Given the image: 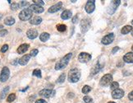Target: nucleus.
<instances>
[{
	"label": "nucleus",
	"mask_w": 133,
	"mask_h": 103,
	"mask_svg": "<svg viewBox=\"0 0 133 103\" xmlns=\"http://www.w3.org/2000/svg\"><path fill=\"white\" fill-rule=\"evenodd\" d=\"M72 54L69 53V54H68V55H66L63 58H62V59L55 64V69L60 70V69L64 68L68 64L71 58H72Z\"/></svg>",
	"instance_id": "1"
},
{
	"label": "nucleus",
	"mask_w": 133,
	"mask_h": 103,
	"mask_svg": "<svg viewBox=\"0 0 133 103\" xmlns=\"http://www.w3.org/2000/svg\"><path fill=\"white\" fill-rule=\"evenodd\" d=\"M81 78V71L78 68H72L68 72V81L70 82H77Z\"/></svg>",
	"instance_id": "2"
},
{
	"label": "nucleus",
	"mask_w": 133,
	"mask_h": 103,
	"mask_svg": "<svg viewBox=\"0 0 133 103\" xmlns=\"http://www.w3.org/2000/svg\"><path fill=\"white\" fill-rule=\"evenodd\" d=\"M32 18V12L30 8H25L19 13V18L22 21H28Z\"/></svg>",
	"instance_id": "3"
},
{
	"label": "nucleus",
	"mask_w": 133,
	"mask_h": 103,
	"mask_svg": "<svg viewBox=\"0 0 133 103\" xmlns=\"http://www.w3.org/2000/svg\"><path fill=\"white\" fill-rule=\"evenodd\" d=\"M112 82H113V76H112L111 74L108 73L101 78L100 81H99V84L103 87H108L109 85H110Z\"/></svg>",
	"instance_id": "4"
},
{
	"label": "nucleus",
	"mask_w": 133,
	"mask_h": 103,
	"mask_svg": "<svg viewBox=\"0 0 133 103\" xmlns=\"http://www.w3.org/2000/svg\"><path fill=\"white\" fill-rule=\"evenodd\" d=\"M10 76V70L7 67H3L2 71H1V74H0V81L2 82H6L8 78H9Z\"/></svg>",
	"instance_id": "5"
},
{
	"label": "nucleus",
	"mask_w": 133,
	"mask_h": 103,
	"mask_svg": "<svg viewBox=\"0 0 133 103\" xmlns=\"http://www.w3.org/2000/svg\"><path fill=\"white\" fill-rule=\"evenodd\" d=\"M81 32L85 33L87 31L89 30V28L90 27V19L89 18H86V19H83L81 22Z\"/></svg>",
	"instance_id": "6"
},
{
	"label": "nucleus",
	"mask_w": 133,
	"mask_h": 103,
	"mask_svg": "<svg viewBox=\"0 0 133 103\" xmlns=\"http://www.w3.org/2000/svg\"><path fill=\"white\" fill-rule=\"evenodd\" d=\"M91 59V55L88 53L86 52H81L78 56V60L81 62V63H87Z\"/></svg>",
	"instance_id": "7"
},
{
	"label": "nucleus",
	"mask_w": 133,
	"mask_h": 103,
	"mask_svg": "<svg viewBox=\"0 0 133 103\" xmlns=\"http://www.w3.org/2000/svg\"><path fill=\"white\" fill-rule=\"evenodd\" d=\"M114 40V34L113 33H109V34L106 35L105 36L103 37V39L101 40V42L103 45H109Z\"/></svg>",
	"instance_id": "8"
},
{
	"label": "nucleus",
	"mask_w": 133,
	"mask_h": 103,
	"mask_svg": "<svg viewBox=\"0 0 133 103\" xmlns=\"http://www.w3.org/2000/svg\"><path fill=\"white\" fill-rule=\"evenodd\" d=\"M55 93L54 91H52L51 89H43L40 91L39 95L41 97H44L45 98H49L51 96H53V94Z\"/></svg>",
	"instance_id": "9"
},
{
	"label": "nucleus",
	"mask_w": 133,
	"mask_h": 103,
	"mask_svg": "<svg viewBox=\"0 0 133 103\" xmlns=\"http://www.w3.org/2000/svg\"><path fill=\"white\" fill-rule=\"evenodd\" d=\"M120 3H121V1H119V0H118V1H112L111 2L110 6L109 7V10H108V12H109V14L114 13V12L116 11V9H117L118 7L120 5Z\"/></svg>",
	"instance_id": "10"
},
{
	"label": "nucleus",
	"mask_w": 133,
	"mask_h": 103,
	"mask_svg": "<svg viewBox=\"0 0 133 103\" xmlns=\"http://www.w3.org/2000/svg\"><path fill=\"white\" fill-rule=\"evenodd\" d=\"M85 9L87 13H92L95 9V4L94 1H88L86 4Z\"/></svg>",
	"instance_id": "11"
},
{
	"label": "nucleus",
	"mask_w": 133,
	"mask_h": 103,
	"mask_svg": "<svg viewBox=\"0 0 133 103\" xmlns=\"http://www.w3.org/2000/svg\"><path fill=\"white\" fill-rule=\"evenodd\" d=\"M123 96H124V91L120 88L113 90V92H112V97L113 99H120Z\"/></svg>",
	"instance_id": "12"
},
{
	"label": "nucleus",
	"mask_w": 133,
	"mask_h": 103,
	"mask_svg": "<svg viewBox=\"0 0 133 103\" xmlns=\"http://www.w3.org/2000/svg\"><path fill=\"white\" fill-rule=\"evenodd\" d=\"M62 7H63V3L62 2H59L57 3L54 5H53L52 7H50L49 8V12H50V13H53V12H56L58 11H59L60 9H62Z\"/></svg>",
	"instance_id": "13"
},
{
	"label": "nucleus",
	"mask_w": 133,
	"mask_h": 103,
	"mask_svg": "<svg viewBox=\"0 0 133 103\" xmlns=\"http://www.w3.org/2000/svg\"><path fill=\"white\" fill-rule=\"evenodd\" d=\"M26 36L29 39L34 40L38 36V31H37V30H35V29H29L26 31Z\"/></svg>",
	"instance_id": "14"
},
{
	"label": "nucleus",
	"mask_w": 133,
	"mask_h": 103,
	"mask_svg": "<svg viewBox=\"0 0 133 103\" xmlns=\"http://www.w3.org/2000/svg\"><path fill=\"white\" fill-rule=\"evenodd\" d=\"M29 8H30L32 12H35V13H42L44 12V7L39 5H36V4H32Z\"/></svg>",
	"instance_id": "15"
},
{
	"label": "nucleus",
	"mask_w": 133,
	"mask_h": 103,
	"mask_svg": "<svg viewBox=\"0 0 133 103\" xmlns=\"http://www.w3.org/2000/svg\"><path fill=\"white\" fill-rule=\"evenodd\" d=\"M123 60L124 62L128 64H132L133 63V52L127 53L125 55L123 56Z\"/></svg>",
	"instance_id": "16"
},
{
	"label": "nucleus",
	"mask_w": 133,
	"mask_h": 103,
	"mask_svg": "<svg viewBox=\"0 0 133 103\" xmlns=\"http://www.w3.org/2000/svg\"><path fill=\"white\" fill-rule=\"evenodd\" d=\"M29 47H30V45L29 44H22L20 46L17 48V53L22 55V54H24L25 52H26L28 50Z\"/></svg>",
	"instance_id": "17"
},
{
	"label": "nucleus",
	"mask_w": 133,
	"mask_h": 103,
	"mask_svg": "<svg viewBox=\"0 0 133 103\" xmlns=\"http://www.w3.org/2000/svg\"><path fill=\"white\" fill-rule=\"evenodd\" d=\"M30 59H31V55H25L19 59L18 63L21 65H26L28 64L29 60H30Z\"/></svg>",
	"instance_id": "18"
},
{
	"label": "nucleus",
	"mask_w": 133,
	"mask_h": 103,
	"mask_svg": "<svg viewBox=\"0 0 133 103\" xmlns=\"http://www.w3.org/2000/svg\"><path fill=\"white\" fill-rule=\"evenodd\" d=\"M72 12L70 10H64L61 14V18L63 20H68L69 18H72Z\"/></svg>",
	"instance_id": "19"
},
{
	"label": "nucleus",
	"mask_w": 133,
	"mask_h": 103,
	"mask_svg": "<svg viewBox=\"0 0 133 103\" xmlns=\"http://www.w3.org/2000/svg\"><path fill=\"white\" fill-rule=\"evenodd\" d=\"M42 22V18L39 16H35L30 20V23L32 25H39Z\"/></svg>",
	"instance_id": "20"
},
{
	"label": "nucleus",
	"mask_w": 133,
	"mask_h": 103,
	"mask_svg": "<svg viewBox=\"0 0 133 103\" xmlns=\"http://www.w3.org/2000/svg\"><path fill=\"white\" fill-rule=\"evenodd\" d=\"M15 19L12 18V16H7L5 19H4V24L7 25V26H12L15 23Z\"/></svg>",
	"instance_id": "21"
},
{
	"label": "nucleus",
	"mask_w": 133,
	"mask_h": 103,
	"mask_svg": "<svg viewBox=\"0 0 133 103\" xmlns=\"http://www.w3.org/2000/svg\"><path fill=\"white\" fill-rule=\"evenodd\" d=\"M49 37H50V35H49V33L43 32V33H41L40 36V40L41 41H43V42H45V41H47L49 39Z\"/></svg>",
	"instance_id": "22"
},
{
	"label": "nucleus",
	"mask_w": 133,
	"mask_h": 103,
	"mask_svg": "<svg viewBox=\"0 0 133 103\" xmlns=\"http://www.w3.org/2000/svg\"><path fill=\"white\" fill-rule=\"evenodd\" d=\"M132 27L131 26H125V27H123L122 28V30H121V33L123 35H126V34H128L129 32H131L132 31Z\"/></svg>",
	"instance_id": "23"
},
{
	"label": "nucleus",
	"mask_w": 133,
	"mask_h": 103,
	"mask_svg": "<svg viewBox=\"0 0 133 103\" xmlns=\"http://www.w3.org/2000/svg\"><path fill=\"white\" fill-rule=\"evenodd\" d=\"M9 89H10V88L8 86L5 87V88H4L2 90L1 93H0V98H1V99H4V98H5L6 96H7V92H8V91H9Z\"/></svg>",
	"instance_id": "24"
},
{
	"label": "nucleus",
	"mask_w": 133,
	"mask_h": 103,
	"mask_svg": "<svg viewBox=\"0 0 133 103\" xmlns=\"http://www.w3.org/2000/svg\"><path fill=\"white\" fill-rule=\"evenodd\" d=\"M102 68V66L99 64H97L95 65V67L94 68H92V71H91V75H94V74H96L97 73H99L100 71V69Z\"/></svg>",
	"instance_id": "25"
},
{
	"label": "nucleus",
	"mask_w": 133,
	"mask_h": 103,
	"mask_svg": "<svg viewBox=\"0 0 133 103\" xmlns=\"http://www.w3.org/2000/svg\"><path fill=\"white\" fill-rule=\"evenodd\" d=\"M57 30L60 31V32H63V31H66V25H63V24H59V25H57Z\"/></svg>",
	"instance_id": "26"
},
{
	"label": "nucleus",
	"mask_w": 133,
	"mask_h": 103,
	"mask_svg": "<svg viewBox=\"0 0 133 103\" xmlns=\"http://www.w3.org/2000/svg\"><path fill=\"white\" fill-rule=\"evenodd\" d=\"M91 91V88L90 86H88V85H86V86H84L83 87V88H82V92L84 93V94H88Z\"/></svg>",
	"instance_id": "27"
},
{
	"label": "nucleus",
	"mask_w": 133,
	"mask_h": 103,
	"mask_svg": "<svg viewBox=\"0 0 133 103\" xmlns=\"http://www.w3.org/2000/svg\"><path fill=\"white\" fill-rule=\"evenodd\" d=\"M15 99H16V95L14 93H11L10 95H8L7 101V102H12V101H13Z\"/></svg>",
	"instance_id": "28"
},
{
	"label": "nucleus",
	"mask_w": 133,
	"mask_h": 103,
	"mask_svg": "<svg viewBox=\"0 0 133 103\" xmlns=\"http://www.w3.org/2000/svg\"><path fill=\"white\" fill-rule=\"evenodd\" d=\"M110 88H111V89L112 90H116V89H118V88H119V84H118V82H113L111 83V85H110Z\"/></svg>",
	"instance_id": "29"
},
{
	"label": "nucleus",
	"mask_w": 133,
	"mask_h": 103,
	"mask_svg": "<svg viewBox=\"0 0 133 103\" xmlns=\"http://www.w3.org/2000/svg\"><path fill=\"white\" fill-rule=\"evenodd\" d=\"M65 78H66V75H65V73L61 74L60 77H59V78H58L57 82H59V83H63V82H64V80H65Z\"/></svg>",
	"instance_id": "30"
},
{
	"label": "nucleus",
	"mask_w": 133,
	"mask_h": 103,
	"mask_svg": "<svg viewBox=\"0 0 133 103\" xmlns=\"http://www.w3.org/2000/svg\"><path fill=\"white\" fill-rule=\"evenodd\" d=\"M33 75L37 78H41V71L40 69H35L33 71Z\"/></svg>",
	"instance_id": "31"
},
{
	"label": "nucleus",
	"mask_w": 133,
	"mask_h": 103,
	"mask_svg": "<svg viewBox=\"0 0 133 103\" xmlns=\"http://www.w3.org/2000/svg\"><path fill=\"white\" fill-rule=\"evenodd\" d=\"M83 100L86 103H93V99L90 97L89 96H85L84 98H83Z\"/></svg>",
	"instance_id": "32"
},
{
	"label": "nucleus",
	"mask_w": 133,
	"mask_h": 103,
	"mask_svg": "<svg viewBox=\"0 0 133 103\" xmlns=\"http://www.w3.org/2000/svg\"><path fill=\"white\" fill-rule=\"evenodd\" d=\"M20 7H19V4L17 3H13L11 4V9L12 10H16L18 9Z\"/></svg>",
	"instance_id": "33"
},
{
	"label": "nucleus",
	"mask_w": 133,
	"mask_h": 103,
	"mask_svg": "<svg viewBox=\"0 0 133 103\" xmlns=\"http://www.w3.org/2000/svg\"><path fill=\"white\" fill-rule=\"evenodd\" d=\"M38 53H39V51H38V49H32V50L31 51L30 55H31V56H33V57H35V56H36L37 55H38Z\"/></svg>",
	"instance_id": "34"
},
{
	"label": "nucleus",
	"mask_w": 133,
	"mask_h": 103,
	"mask_svg": "<svg viewBox=\"0 0 133 103\" xmlns=\"http://www.w3.org/2000/svg\"><path fill=\"white\" fill-rule=\"evenodd\" d=\"M33 2L35 3V4H36V5H44V1H41V0H33Z\"/></svg>",
	"instance_id": "35"
},
{
	"label": "nucleus",
	"mask_w": 133,
	"mask_h": 103,
	"mask_svg": "<svg viewBox=\"0 0 133 103\" xmlns=\"http://www.w3.org/2000/svg\"><path fill=\"white\" fill-rule=\"evenodd\" d=\"M8 49V45H3L1 48V53H5Z\"/></svg>",
	"instance_id": "36"
},
{
	"label": "nucleus",
	"mask_w": 133,
	"mask_h": 103,
	"mask_svg": "<svg viewBox=\"0 0 133 103\" xmlns=\"http://www.w3.org/2000/svg\"><path fill=\"white\" fill-rule=\"evenodd\" d=\"M7 30H5V29H2L1 31H0V36H7Z\"/></svg>",
	"instance_id": "37"
},
{
	"label": "nucleus",
	"mask_w": 133,
	"mask_h": 103,
	"mask_svg": "<svg viewBox=\"0 0 133 103\" xmlns=\"http://www.w3.org/2000/svg\"><path fill=\"white\" fill-rule=\"evenodd\" d=\"M27 5H29V3L26 1H22V2H20V3H19V7H23L27 6Z\"/></svg>",
	"instance_id": "38"
},
{
	"label": "nucleus",
	"mask_w": 133,
	"mask_h": 103,
	"mask_svg": "<svg viewBox=\"0 0 133 103\" xmlns=\"http://www.w3.org/2000/svg\"><path fill=\"white\" fill-rule=\"evenodd\" d=\"M128 98H129V100L133 101V91H131V92L129 93V95H128Z\"/></svg>",
	"instance_id": "39"
},
{
	"label": "nucleus",
	"mask_w": 133,
	"mask_h": 103,
	"mask_svg": "<svg viewBox=\"0 0 133 103\" xmlns=\"http://www.w3.org/2000/svg\"><path fill=\"white\" fill-rule=\"evenodd\" d=\"M35 103H47V101H45L44 99H39L35 101Z\"/></svg>",
	"instance_id": "40"
},
{
	"label": "nucleus",
	"mask_w": 133,
	"mask_h": 103,
	"mask_svg": "<svg viewBox=\"0 0 133 103\" xmlns=\"http://www.w3.org/2000/svg\"><path fill=\"white\" fill-rule=\"evenodd\" d=\"M118 49H119V47L118 46H116L113 49V50H112V54H115L117 51H118Z\"/></svg>",
	"instance_id": "41"
},
{
	"label": "nucleus",
	"mask_w": 133,
	"mask_h": 103,
	"mask_svg": "<svg viewBox=\"0 0 133 103\" xmlns=\"http://www.w3.org/2000/svg\"><path fill=\"white\" fill-rule=\"evenodd\" d=\"M68 98H72V97H74V93H72V92H69V93L68 94Z\"/></svg>",
	"instance_id": "42"
},
{
	"label": "nucleus",
	"mask_w": 133,
	"mask_h": 103,
	"mask_svg": "<svg viewBox=\"0 0 133 103\" xmlns=\"http://www.w3.org/2000/svg\"><path fill=\"white\" fill-rule=\"evenodd\" d=\"M77 21V16H75L74 18H73V19H72V22L73 23H76Z\"/></svg>",
	"instance_id": "43"
},
{
	"label": "nucleus",
	"mask_w": 133,
	"mask_h": 103,
	"mask_svg": "<svg viewBox=\"0 0 133 103\" xmlns=\"http://www.w3.org/2000/svg\"><path fill=\"white\" fill-rule=\"evenodd\" d=\"M18 61H19V59H15L13 62H12V64H13V65H16V64H17L18 63Z\"/></svg>",
	"instance_id": "44"
},
{
	"label": "nucleus",
	"mask_w": 133,
	"mask_h": 103,
	"mask_svg": "<svg viewBox=\"0 0 133 103\" xmlns=\"http://www.w3.org/2000/svg\"><path fill=\"white\" fill-rule=\"evenodd\" d=\"M131 36H133V29H132V31H131Z\"/></svg>",
	"instance_id": "45"
},
{
	"label": "nucleus",
	"mask_w": 133,
	"mask_h": 103,
	"mask_svg": "<svg viewBox=\"0 0 133 103\" xmlns=\"http://www.w3.org/2000/svg\"><path fill=\"white\" fill-rule=\"evenodd\" d=\"M108 103H115V102H113V101H109V102H108Z\"/></svg>",
	"instance_id": "46"
},
{
	"label": "nucleus",
	"mask_w": 133,
	"mask_h": 103,
	"mask_svg": "<svg viewBox=\"0 0 133 103\" xmlns=\"http://www.w3.org/2000/svg\"><path fill=\"white\" fill-rule=\"evenodd\" d=\"M131 50L133 51V45H132V46H131Z\"/></svg>",
	"instance_id": "47"
},
{
	"label": "nucleus",
	"mask_w": 133,
	"mask_h": 103,
	"mask_svg": "<svg viewBox=\"0 0 133 103\" xmlns=\"http://www.w3.org/2000/svg\"><path fill=\"white\" fill-rule=\"evenodd\" d=\"M131 24H132V25H133V20H132V21H131Z\"/></svg>",
	"instance_id": "48"
},
{
	"label": "nucleus",
	"mask_w": 133,
	"mask_h": 103,
	"mask_svg": "<svg viewBox=\"0 0 133 103\" xmlns=\"http://www.w3.org/2000/svg\"><path fill=\"white\" fill-rule=\"evenodd\" d=\"M0 28H3V26H0Z\"/></svg>",
	"instance_id": "49"
}]
</instances>
